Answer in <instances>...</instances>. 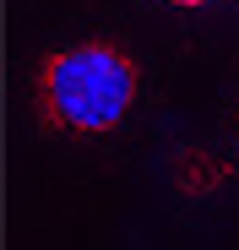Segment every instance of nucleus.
Masks as SVG:
<instances>
[{
	"mask_svg": "<svg viewBox=\"0 0 239 250\" xmlns=\"http://www.w3.org/2000/svg\"><path fill=\"white\" fill-rule=\"evenodd\" d=\"M136 87H141V65L131 60V49L109 44V38L55 49L33 71L38 120L65 136H98L120 125V114L136 104Z\"/></svg>",
	"mask_w": 239,
	"mask_h": 250,
	"instance_id": "nucleus-1",
	"label": "nucleus"
},
{
	"mask_svg": "<svg viewBox=\"0 0 239 250\" xmlns=\"http://www.w3.org/2000/svg\"><path fill=\"white\" fill-rule=\"evenodd\" d=\"M174 6H207V0H174Z\"/></svg>",
	"mask_w": 239,
	"mask_h": 250,
	"instance_id": "nucleus-2",
	"label": "nucleus"
}]
</instances>
